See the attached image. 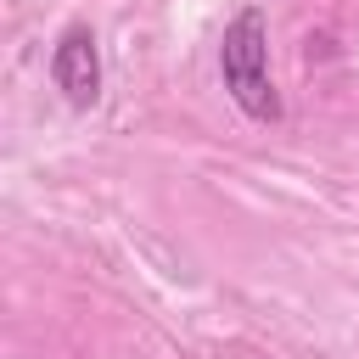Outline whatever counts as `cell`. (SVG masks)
<instances>
[{
	"label": "cell",
	"instance_id": "6da1fadb",
	"mask_svg": "<svg viewBox=\"0 0 359 359\" xmlns=\"http://www.w3.org/2000/svg\"><path fill=\"white\" fill-rule=\"evenodd\" d=\"M219 79L230 90V101L252 118V123H275L280 118V95L269 84V22L258 6H241L224 22L219 39Z\"/></svg>",
	"mask_w": 359,
	"mask_h": 359
},
{
	"label": "cell",
	"instance_id": "7a4b0ae2",
	"mask_svg": "<svg viewBox=\"0 0 359 359\" xmlns=\"http://www.w3.org/2000/svg\"><path fill=\"white\" fill-rule=\"evenodd\" d=\"M50 84L73 112H90L101 101V45L90 22H67L50 45Z\"/></svg>",
	"mask_w": 359,
	"mask_h": 359
}]
</instances>
